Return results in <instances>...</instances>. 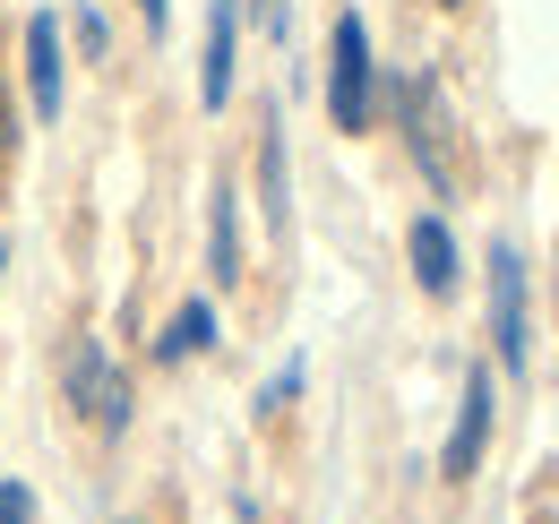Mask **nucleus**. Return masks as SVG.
Here are the masks:
<instances>
[{"instance_id":"1","label":"nucleus","mask_w":559,"mask_h":524,"mask_svg":"<svg viewBox=\"0 0 559 524\" xmlns=\"http://www.w3.org/2000/svg\"><path fill=\"white\" fill-rule=\"evenodd\" d=\"M370 95H379V69H370V26L361 17H336V44H328V112H336V130H370Z\"/></svg>"},{"instance_id":"2","label":"nucleus","mask_w":559,"mask_h":524,"mask_svg":"<svg viewBox=\"0 0 559 524\" xmlns=\"http://www.w3.org/2000/svg\"><path fill=\"white\" fill-rule=\"evenodd\" d=\"M490 344H499V361L525 379L534 370V319H525V259L499 241L490 250Z\"/></svg>"},{"instance_id":"3","label":"nucleus","mask_w":559,"mask_h":524,"mask_svg":"<svg viewBox=\"0 0 559 524\" xmlns=\"http://www.w3.org/2000/svg\"><path fill=\"white\" fill-rule=\"evenodd\" d=\"M61 379H70V404L104 430V439H121V430H130V379L104 361V344H95V335L70 344V370H61Z\"/></svg>"},{"instance_id":"4","label":"nucleus","mask_w":559,"mask_h":524,"mask_svg":"<svg viewBox=\"0 0 559 524\" xmlns=\"http://www.w3.org/2000/svg\"><path fill=\"white\" fill-rule=\"evenodd\" d=\"M396 112H405V146H414L421 181L448 198V190H456V164H448V112H439V86H430V78L396 86Z\"/></svg>"},{"instance_id":"5","label":"nucleus","mask_w":559,"mask_h":524,"mask_svg":"<svg viewBox=\"0 0 559 524\" xmlns=\"http://www.w3.org/2000/svg\"><path fill=\"white\" fill-rule=\"evenodd\" d=\"M233 61H241V0H215L207 9V61H199V104L207 112L233 104Z\"/></svg>"},{"instance_id":"6","label":"nucleus","mask_w":559,"mask_h":524,"mask_svg":"<svg viewBox=\"0 0 559 524\" xmlns=\"http://www.w3.org/2000/svg\"><path fill=\"white\" fill-rule=\"evenodd\" d=\"M483 439H490V379H483V370H465V404H456V430H448L439 473H448V481H465V473L483 464Z\"/></svg>"},{"instance_id":"7","label":"nucleus","mask_w":559,"mask_h":524,"mask_svg":"<svg viewBox=\"0 0 559 524\" xmlns=\"http://www.w3.org/2000/svg\"><path fill=\"white\" fill-rule=\"evenodd\" d=\"M26 95H35L44 121L61 112V17H52V9L26 17Z\"/></svg>"},{"instance_id":"8","label":"nucleus","mask_w":559,"mask_h":524,"mask_svg":"<svg viewBox=\"0 0 559 524\" xmlns=\"http://www.w3.org/2000/svg\"><path fill=\"white\" fill-rule=\"evenodd\" d=\"M405 250H414V284L430 293V301H448V293H456V241H448V224L421 215L414 233H405Z\"/></svg>"},{"instance_id":"9","label":"nucleus","mask_w":559,"mask_h":524,"mask_svg":"<svg viewBox=\"0 0 559 524\" xmlns=\"http://www.w3.org/2000/svg\"><path fill=\"white\" fill-rule=\"evenodd\" d=\"M207 275L241 284V206H233V190H215V206H207Z\"/></svg>"},{"instance_id":"10","label":"nucleus","mask_w":559,"mask_h":524,"mask_svg":"<svg viewBox=\"0 0 559 524\" xmlns=\"http://www.w3.org/2000/svg\"><path fill=\"white\" fill-rule=\"evenodd\" d=\"M259 206H267V224H293V190H284V130H276V112L259 121Z\"/></svg>"},{"instance_id":"11","label":"nucleus","mask_w":559,"mask_h":524,"mask_svg":"<svg viewBox=\"0 0 559 524\" xmlns=\"http://www.w3.org/2000/svg\"><path fill=\"white\" fill-rule=\"evenodd\" d=\"M207 344H215V310L207 301H181L173 327L155 335V361H190V353H207Z\"/></svg>"},{"instance_id":"12","label":"nucleus","mask_w":559,"mask_h":524,"mask_svg":"<svg viewBox=\"0 0 559 524\" xmlns=\"http://www.w3.org/2000/svg\"><path fill=\"white\" fill-rule=\"evenodd\" d=\"M0 524H35V490L26 481H0Z\"/></svg>"},{"instance_id":"13","label":"nucleus","mask_w":559,"mask_h":524,"mask_svg":"<svg viewBox=\"0 0 559 524\" xmlns=\"http://www.w3.org/2000/svg\"><path fill=\"white\" fill-rule=\"evenodd\" d=\"M301 395V361H284L276 379H267V395H259V413H276V404H293Z\"/></svg>"},{"instance_id":"14","label":"nucleus","mask_w":559,"mask_h":524,"mask_svg":"<svg viewBox=\"0 0 559 524\" xmlns=\"http://www.w3.org/2000/svg\"><path fill=\"white\" fill-rule=\"evenodd\" d=\"M78 44H86V61H104V44H112V35H104V17H95V9H78Z\"/></svg>"},{"instance_id":"15","label":"nucleus","mask_w":559,"mask_h":524,"mask_svg":"<svg viewBox=\"0 0 559 524\" xmlns=\"http://www.w3.org/2000/svg\"><path fill=\"white\" fill-rule=\"evenodd\" d=\"M139 17H146V26H164V17H173V0H139Z\"/></svg>"},{"instance_id":"16","label":"nucleus","mask_w":559,"mask_h":524,"mask_svg":"<svg viewBox=\"0 0 559 524\" xmlns=\"http://www.w3.org/2000/svg\"><path fill=\"white\" fill-rule=\"evenodd\" d=\"M0 146H9V104H0Z\"/></svg>"},{"instance_id":"17","label":"nucleus","mask_w":559,"mask_h":524,"mask_svg":"<svg viewBox=\"0 0 559 524\" xmlns=\"http://www.w3.org/2000/svg\"><path fill=\"white\" fill-rule=\"evenodd\" d=\"M448 9H465V0H448Z\"/></svg>"}]
</instances>
